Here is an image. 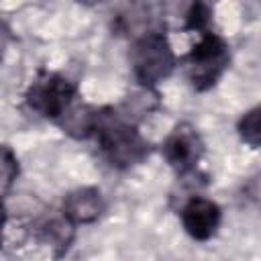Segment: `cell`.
Instances as JSON below:
<instances>
[{
  "mask_svg": "<svg viewBox=\"0 0 261 261\" xmlns=\"http://www.w3.org/2000/svg\"><path fill=\"white\" fill-rule=\"evenodd\" d=\"M96 130L104 155L116 167L135 165L149 151L145 139L135 130V126H130L126 120H122L116 114H106V112L98 114Z\"/></svg>",
  "mask_w": 261,
  "mask_h": 261,
  "instance_id": "6da1fadb",
  "label": "cell"
},
{
  "mask_svg": "<svg viewBox=\"0 0 261 261\" xmlns=\"http://www.w3.org/2000/svg\"><path fill=\"white\" fill-rule=\"evenodd\" d=\"M130 63L137 80L149 88L165 80L175 67V55L163 37V33H145L141 35L130 51Z\"/></svg>",
  "mask_w": 261,
  "mask_h": 261,
  "instance_id": "7a4b0ae2",
  "label": "cell"
},
{
  "mask_svg": "<svg viewBox=\"0 0 261 261\" xmlns=\"http://www.w3.org/2000/svg\"><path fill=\"white\" fill-rule=\"evenodd\" d=\"M188 77L196 90H206L216 84L222 71L228 65V49L226 43L214 35L206 33L200 43L188 55Z\"/></svg>",
  "mask_w": 261,
  "mask_h": 261,
  "instance_id": "3957f363",
  "label": "cell"
},
{
  "mask_svg": "<svg viewBox=\"0 0 261 261\" xmlns=\"http://www.w3.org/2000/svg\"><path fill=\"white\" fill-rule=\"evenodd\" d=\"M73 96L75 88L69 80L59 73H47L33 82L27 94V102L39 114L47 118H59L73 102Z\"/></svg>",
  "mask_w": 261,
  "mask_h": 261,
  "instance_id": "277c9868",
  "label": "cell"
},
{
  "mask_svg": "<svg viewBox=\"0 0 261 261\" xmlns=\"http://www.w3.org/2000/svg\"><path fill=\"white\" fill-rule=\"evenodd\" d=\"M204 143L192 124H177L163 143L165 159L177 171H190L202 157Z\"/></svg>",
  "mask_w": 261,
  "mask_h": 261,
  "instance_id": "5b68a950",
  "label": "cell"
},
{
  "mask_svg": "<svg viewBox=\"0 0 261 261\" xmlns=\"http://www.w3.org/2000/svg\"><path fill=\"white\" fill-rule=\"evenodd\" d=\"M181 222L190 237L198 241L210 239L220 224V208L206 198H192L181 210Z\"/></svg>",
  "mask_w": 261,
  "mask_h": 261,
  "instance_id": "8992f818",
  "label": "cell"
},
{
  "mask_svg": "<svg viewBox=\"0 0 261 261\" xmlns=\"http://www.w3.org/2000/svg\"><path fill=\"white\" fill-rule=\"evenodd\" d=\"M104 210L102 194L96 188H77L63 200V216L71 224H88L98 220Z\"/></svg>",
  "mask_w": 261,
  "mask_h": 261,
  "instance_id": "52a82bcc",
  "label": "cell"
},
{
  "mask_svg": "<svg viewBox=\"0 0 261 261\" xmlns=\"http://www.w3.org/2000/svg\"><path fill=\"white\" fill-rule=\"evenodd\" d=\"M63 126V130L75 139H86L96 130L98 112H94L88 104H75L71 102L69 108L57 118Z\"/></svg>",
  "mask_w": 261,
  "mask_h": 261,
  "instance_id": "ba28073f",
  "label": "cell"
},
{
  "mask_svg": "<svg viewBox=\"0 0 261 261\" xmlns=\"http://www.w3.org/2000/svg\"><path fill=\"white\" fill-rule=\"evenodd\" d=\"M41 237L47 245H51L53 249L63 253L67 249V245L71 243V239H73L71 222L65 216L63 218H53V220H49L41 226Z\"/></svg>",
  "mask_w": 261,
  "mask_h": 261,
  "instance_id": "9c48e42d",
  "label": "cell"
},
{
  "mask_svg": "<svg viewBox=\"0 0 261 261\" xmlns=\"http://www.w3.org/2000/svg\"><path fill=\"white\" fill-rule=\"evenodd\" d=\"M157 106V94L155 92H151V88H141L139 92H135V94H130L128 98H126V102H124V112H126V116H143V114H147V112H151L153 108Z\"/></svg>",
  "mask_w": 261,
  "mask_h": 261,
  "instance_id": "30bf717a",
  "label": "cell"
},
{
  "mask_svg": "<svg viewBox=\"0 0 261 261\" xmlns=\"http://www.w3.org/2000/svg\"><path fill=\"white\" fill-rule=\"evenodd\" d=\"M18 173V161L8 145H0V196L10 190Z\"/></svg>",
  "mask_w": 261,
  "mask_h": 261,
  "instance_id": "8fae6325",
  "label": "cell"
},
{
  "mask_svg": "<svg viewBox=\"0 0 261 261\" xmlns=\"http://www.w3.org/2000/svg\"><path fill=\"white\" fill-rule=\"evenodd\" d=\"M239 133L245 139V143H249L251 147H259L261 141V124H259V108L249 110L241 122H239Z\"/></svg>",
  "mask_w": 261,
  "mask_h": 261,
  "instance_id": "7c38bea8",
  "label": "cell"
},
{
  "mask_svg": "<svg viewBox=\"0 0 261 261\" xmlns=\"http://www.w3.org/2000/svg\"><path fill=\"white\" fill-rule=\"evenodd\" d=\"M10 39H12L10 29H8V24H6V22L0 18V57L4 55V51H6L8 43H10Z\"/></svg>",
  "mask_w": 261,
  "mask_h": 261,
  "instance_id": "4fadbf2b",
  "label": "cell"
},
{
  "mask_svg": "<svg viewBox=\"0 0 261 261\" xmlns=\"http://www.w3.org/2000/svg\"><path fill=\"white\" fill-rule=\"evenodd\" d=\"M2 224H4V206L0 202V228H2Z\"/></svg>",
  "mask_w": 261,
  "mask_h": 261,
  "instance_id": "5bb4252c",
  "label": "cell"
}]
</instances>
